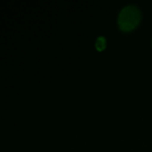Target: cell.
<instances>
[{
    "label": "cell",
    "instance_id": "obj_1",
    "mask_svg": "<svg viewBox=\"0 0 152 152\" xmlns=\"http://www.w3.org/2000/svg\"><path fill=\"white\" fill-rule=\"evenodd\" d=\"M141 17V11L137 5L127 4L119 12L118 18L119 28L125 31L132 30L138 25Z\"/></svg>",
    "mask_w": 152,
    "mask_h": 152
},
{
    "label": "cell",
    "instance_id": "obj_2",
    "mask_svg": "<svg viewBox=\"0 0 152 152\" xmlns=\"http://www.w3.org/2000/svg\"><path fill=\"white\" fill-rule=\"evenodd\" d=\"M95 45H96L97 49L102 50L106 46V39H105V37H102V36L98 37L96 41H95Z\"/></svg>",
    "mask_w": 152,
    "mask_h": 152
}]
</instances>
